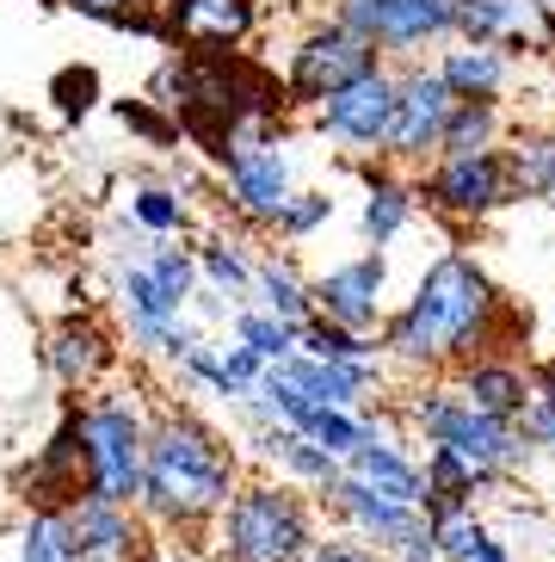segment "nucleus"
Returning <instances> with one entry per match:
<instances>
[{"label": "nucleus", "mask_w": 555, "mask_h": 562, "mask_svg": "<svg viewBox=\"0 0 555 562\" xmlns=\"http://www.w3.org/2000/svg\"><path fill=\"white\" fill-rule=\"evenodd\" d=\"M537 378H543V383H550V390H555V364H537Z\"/></svg>", "instance_id": "49530a36"}, {"label": "nucleus", "mask_w": 555, "mask_h": 562, "mask_svg": "<svg viewBox=\"0 0 555 562\" xmlns=\"http://www.w3.org/2000/svg\"><path fill=\"white\" fill-rule=\"evenodd\" d=\"M512 131L507 100H457L444 117V143L439 155H475V149H500Z\"/></svg>", "instance_id": "cd10ccee"}, {"label": "nucleus", "mask_w": 555, "mask_h": 562, "mask_svg": "<svg viewBox=\"0 0 555 562\" xmlns=\"http://www.w3.org/2000/svg\"><path fill=\"white\" fill-rule=\"evenodd\" d=\"M49 100H56V112H63L68 124H75V117H87L99 100H105V93H99V68H87V63H68L63 75L49 81Z\"/></svg>", "instance_id": "4c0bfd02"}, {"label": "nucleus", "mask_w": 555, "mask_h": 562, "mask_svg": "<svg viewBox=\"0 0 555 562\" xmlns=\"http://www.w3.org/2000/svg\"><path fill=\"white\" fill-rule=\"evenodd\" d=\"M44 371L63 396H87V390H99V383H112L124 371V334L93 310L63 315L44 334Z\"/></svg>", "instance_id": "ddd939ff"}, {"label": "nucleus", "mask_w": 555, "mask_h": 562, "mask_svg": "<svg viewBox=\"0 0 555 562\" xmlns=\"http://www.w3.org/2000/svg\"><path fill=\"white\" fill-rule=\"evenodd\" d=\"M265 25V0H161V44L185 56H241Z\"/></svg>", "instance_id": "4468645a"}, {"label": "nucleus", "mask_w": 555, "mask_h": 562, "mask_svg": "<svg viewBox=\"0 0 555 562\" xmlns=\"http://www.w3.org/2000/svg\"><path fill=\"white\" fill-rule=\"evenodd\" d=\"M278 371L327 408H371V402H383V390L395 378L389 364H340V359H315V352H291Z\"/></svg>", "instance_id": "412c9836"}, {"label": "nucleus", "mask_w": 555, "mask_h": 562, "mask_svg": "<svg viewBox=\"0 0 555 562\" xmlns=\"http://www.w3.org/2000/svg\"><path fill=\"white\" fill-rule=\"evenodd\" d=\"M463 562H519V550H512L507 531H488V538H482V544H475Z\"/></svg>", "instance_id": "c03bdc74"}, {"label": "nucleus", "mask_w": 555, "mask_h": 562, "mask_svg": "<svg viewBox=\"0 0 555 562\" xmlns=\"http://www.w3.org/2000/svg\"><path fill=\"white\" fill-rule=\"evenodd\" d=\"M321 513H327V526L333 531L364 538V544H376V550H395L414 526H426L420 507L383 495V488H371V482H359V476H340V488L321 501Z\"/></svg>", "instance_id": "f3484780"}, {"label": "nucleus", "mask_w": 555, "mask_h": 562, "mask_svg": "<svg viewBox=\"0 0 555 562\" xmlns=\"http://www.w3.org/2000/svg\"><path fill=\"white\" fill-rule=\"evenodd\" d=\"M432 68L444 75V87L457 100H507L512 75H519V56L507 44H469V37H451L432 50Z\"/></svg>", "instance_id": "4be33fe9"}, {"label": "nucleus", "mask_w": 555, "mask_h": 562, "mask_svg": "<svg viewBox=\"0 0 555 562\" xmlns=\"http://www.w3.org/2000/svg\"><path fill=\"white\" fill-rule=\"evenodd\" d=\"M531 13H537V25H555V0H531Z\"/></svg>", "instance_id": "a18cd8bd"}, {"label": "nucleus", "mask_w": 555, "mask_h": 562, "mask_svg": "<svg viewBox=\"0 0 555 562\" xmlns=\"http://www.w3.org/2000/svg\"><path fill=\"white\" fill-rule=\"evenodd\" d=\"M371 68H383V50H376L371 37H359L333 13H315L309 25L291 37L278 87H284L291 112H315L327 93H340L346 81H359V75H371Z\"/></svg>", "instance_id": "423d86ee"}, {"label": "nucleus", "mask_w": 555, "mask_h": 562, "mask_svg": "<svg viewBox=\"0 0 555 562\" xmlns=\"http://www.w3.org/2000/svg\"><path fill=\"white\" fill-rule=\"evenodd\" d=\"M148 272L167 284V297H180V303H192V291L204 284V279H197V248L185 241V235L155 241V248H148Z\"/></svg>", "instance_id": "c9c22d12"}, {"label": "nucleus", "mask_w": 555, "mask_h": 562, "mask_svg": "<svg viewBox=\"0 0 555 562\" xmlns=\"http://www.w3.org/2000/svg\"><path fill=\"white\" fill-rule=\"evenodd\" d=\"M112 297H117V315L124 322H173V315H185L180 297H167V284L148 272V260H131L112 272Z\"/></svg>", "instance_id": "c85d7f7f"}, {"label": "nucleus", "mask_w": 555, "mask_h": 562, "mask_svg": "<svg viewBox=\"0 0 555 562\" xmlns=\"http://www.w3.org/2000/svg\"><path fill=\"white\" fill-rule=\"evenodd\" d=\"M223 364H229V371H235V378L247 383V390H253V383L265 378V359H260V352H253V347H247V340H235L229 328H223Z\"/></svg>", "instance_id": "a19ab883"}, {"label": "nucleus", "mask_w": 555, "mask_h": 562, "mask_svg": "<svg viewBox=\"0 0 555 562\" xmlns=\"http://www.w3.org/2000/svg\"><path fill=\"white\" fill-rule=\"evenodd\" d=\"M327 538V513L315 495H303L296 482L253 470L229 495V507L216 513V526L204 531V557L211 562H309L315 544Z\"/></svg>", "instance_id": "7ed1b4c3"}, {"label": "nucleus", "mask_w": 555, "mask_h": 562, "mask_svg": "<svg viewBox=\"0 0 555 562\" xmlns=\"http://www.w3.org/2000/svg\"><path fill=\"white\" fill-rule=\"evenodd\" d=\"M451 13H457V37H469V44H507L512 56L543 50L531 0H451Z\"/></svg>", "instance_id": "b1692460"}, {"label": "nucleus", "mask_w": 555, "mask_h": 562, "mask_svg": "<svg viewBox=\"0 0 555 562\" xmlns=\"http://www.w3.org/2000/svg\"><path fill=\"white\" fill-rule=\"evenodd\" d=\"M512 328H519V310L494 284L488 266L469 248H444L439 260L420 266L414 291L376 328V347H383L395 378L414 383V378H444V371L469 364L475 352H519L507 340Z\"/></svg>", "instance_id": "f257e3e1"}, {"label": "nucleus", "mask_w": 555, "mask_h": 562, "mask_svg": "<svg viewBox=\"0 0 555 562\" xmlns=\"http://www.w3.org/2000/svg\"><path fill=\"white\" fill-rule=\"evenodd\" d=\"M216 167H223V204H229V216L247 223V229H272L278 211H284L291 192H296V155L278 131L235 136L229 155Z\"/></svg>", "instance_id": "6e6552de"}, {"label": "nucleus", "mask_w": 555, "mask_h": 562, "mask_svg": "<svg viewBox=\"0 0 555 562\" xmlns=\"http://www.w3.org/2000/svg\"><path fill=\"white\" fill-rule=\"evenodd\" d=\"M309 562H389V550H376V544H364V538H346V531L327 526V538L315 544Z\"/></svg>", "instance_id": "ea45409f"}, {"label": "nucleus", "mask_w": 555, "mask_h": 562, "mask_svg": "<svg viewBox=\"0 0 555 562\" xmlns=\"http://www.w3.org/2000/svg\"><path fill=\"white\" fill-rule=\"evenodd\" d=\"M241 446H253V463H260V470L296 482V488H303V495H315V501H327L333 488H340V476H346V458L321 451L315 439H303V432L284 427V420H272V427H260V432H247Z\"/></svg>", "instance_id": "a211bd4d"}, {"label": "nucleus", "mask_w": 555, "mask_h": 562, "mask_svg": "<svg viewBox=\"0 0 555 562\" xmlns=\"http://www.w3.org/2000/svg\"><path fill=\"white\" fill-rule=\"evenodd\" d=\"M519 432L524 446L537 451V458H555V390L537 378V396H531V408L519 414Z\"/></svg>", "instance_id": "58836bf2"}, {"label": "nucleus", "mask_w": 555, "mask_h": 562, "mask_svg": "<svg viewBox=\"0 0 555 562\" xmlns=\"http://www.w3.org/2000/svg\"><path fill=\"white\" fill-rule=\"evenodd\" d=\"M457 93L444 87V75L432 68V56L420 63H395V124L383 143V161L401 173H420L444 143V117H451Z\"/></svg>", "instance_id": "9b49d317"}, {"label": "nucleus", "mask_w": 555, "mask_h": 562, "mask_svg": "<svg viewBox=\"0 0 555 562\" xmlns=\"http://www.w3.org/2000/svg\"><path fill=\"white\" fill-rule=\"evenodd\" d=\"M327 13L359 37H371L383 63H420L457 37L451 0H327Z\"/></svg>", "instance_id": "1a4fd4ad"}, {"label": "nucleus", "mask_w": 555, "mask_h": 562, "mask_svg": "<svg viewBox=\"0 0 555 562\" xmlns=\"http://www.w3.org/2000/svg\"><path fill=\"white\" fill-rule=\"evenodd\" d=\"M389 562H444V557H439V538H432V526H414L408 538L389 550Z\"/></svg>", "instance_id": "79ce46f5"}, {"label": "nucleus", "mask_w": 555, "mask_h": 562, "mask_svg": "<svg viewBox=\"0 0 555 562\" xmlns=\"http://www.w3.org/2000/svg\"><path fill=\"white\" fill-rule=\"evenodd\" d=\"M346 476L371 482L383 495L408 501V507H426V470H420V446L414 432L389 414V402H376V427L364 432V446L346 458Z\"/></svg>", "instance_id": "2eb2a0df"}, {"label": "nucleus", "mask_w": 555, "mask_h": 562, "mask_svg": "<svg viewBox=\"0 0 555 562\" xmlns=\"http://www.w3.org/2000/svg\"><path fill=\"white\" fill-rule=\"evenodd\" d=\"M444 378L457 383L482 414L512 420V427H519V414L531 408V396H537V364L524 359V352H475L469 364L444 371Z\"/></svg>", "instance_id": "6ab92c4d"}, {"label": "nucleus", "mask_w": 555, "mask_h": 562, "mask_svg": "<svg viewBox=\"0 0 555 562\" xmlns=\"http://www.w3.org/2000/svg\"><path fill=\"white\" fill-rule=\"evenodd\" d=\"M359 173H364L359 235L371 241V248H389V241H401V235H408L414 211H420L414 173H401V167H389V161H359Z\"/></svg>", "instance_id": "5701e85b"}, {"label": "nucleus", "mask_w": 555, "mask_h": 562, "mask_svg": "<svg viewBox=\"0 0 555 562\" xmlns=\"http://www.w3.org/2000/svg\"><path fill=\"white\" fill-rule=\"evenodd\" d=\"M414 192L451 229H482L507 204H519L512 199V173H507V143L500 149H475V155H432L414 173Z\"/></svg>", "instance_id": "0eeeda50"}, {"label": "nucleus", "mask_w": 555, "mask_h": 562, "mask_svg": "<svg viewBox=\"0 0 555 562\" xmlns=\"http://www.w3.org/2000/svg\"><path fill=\"white\" fill-rule=\"evenodd\" d=\"M327 223H333V192H321V186H296L291 204L278 211L272 235L284 241V248H303V241H315Z\"/></svg>", "instance_id": "473e14b6"}, {"label": "nucleus", "mask_w": 555, "mask_h": 562, "mask_svg": "<svg viewBox=\"0 0 555 562\" xmlns=\"http://www.w3.org/2000/svg\"><path fill=\"white\" fill-rule=\"evenodd\" d=\"M63 13L93 19V25H117V32L161 37V0H56Z\"/></svg>", "instance_id": "f704fd0d"}, {"label": "nucleus", "mask_w": 555, "mask_h": 562, "mask_svg": "<svg viewBox=\"0 0 555 562\" xmlns=\"http://www.w3.org/2000/svg\"><path fill=\"white\" fill-rule=\"evenodd\" d=\"M507 173H512V199L555 204V124L507 131Z\"/></svg>", "instance_id": "a878e982"}, {"label": "nucleus", "mask_w": 555, "mask_h": 562, "mask_svg": "<svg viewBox=\"0 0 555 562\" xmlns=\"http://www.w3.org/2000/svg\"><path fill=\"white\" fill-rule=\"evenodd\" d=\"M192 248H197V279H204V291H216V297H229V303L253 297V260L260 254H247V241H235V235H204Z\"/></svg>", "instance_id": "bb28decb"}, {"label": "nucleus", "mask_w": 555, "mask_h": 562, "mask_svg": "<svg viewBox=\"0 0 555 562\" xmlns=\"http://www.w3.org/2000/svg\"><path fill=\"white\" fill-rule=\"evenodd\" d=\"M247 303H260V310L284 315V322H309L315 303H309V272L296 266V248H265L260 260H253V297Z\"/></svg>", "instance_id": "393cba45"}, {"label": "nucleus", "mask_w": 555, "mask_h": 562, "mask_svg": "<svg viewBox=\"0 0 555 562\" xmlns=\"http://www.w3.org/2000/svg\"><path fill=\"white\" fill-rule=\"evenodd\" d=\"M13 488H19V507L25 513H63L68 501L87 495L81 482V432H75V408L63 402V420L49 432L44 446H32V463L13 470Z\"/></svg>", "instance_id": "dca6fc26"}, {"label": "nucleus", "mask_w": 555, "mask_h": 562, "mask_svg": "<svg viewBox=\"0 0 555 562\" xmlns=\"http://www.w3.org/2000/svg\"><path fill=\"white\" fill-rule=\"evenodd\" d=\"M19 562H81L68 513H25L19 519Z\"/></svg>", "instance_id": "72a5a7b5"}, {"label": "nucleus", "mask_w": 555, "mask_h": 562, "mask_svg": "<svg viewBox=\"0 0 555 562\" xmlns=\"http://www.w3.org/2000/svg\"><path fill=\"white\" fill-rule=\"evenodd\" d=\"M389 414L414 432V446H444L463 463H475L482 476H494L500 488H519L531 476L537 451L524 446V432L512 420H494L463 396L451 378H414L401 390V402H389Z\"/></svg>", "instance_id": "20e7f679"}, {"label": "nucleus", "mask_w": 555, "mask_h": 562, "mask_svg": "<svg viewBox=\"0 0 555 562\" xmlns=\"http://www.w3.org/2000/svg\"><path fill=\"white\" fill-rule=\"evenodd\" d=\"M296 352L340 359V364H389V359H383V347H376V334L340 328V322H327V315H309V322H303V347H296Z\"/></svg>", "instance_id": "2f4dec72"}, {"label": "nucleus", "mask_w": 555, "mask_h": 562, "mask_svg": "<svg viewBox=\"0 0 555 562\" xmlns=\"http://www.w3.org/2000/svg\"><path fill=\"white\" fill-rule=\"evenodd\" d=\"M389 284H395L389 248H364V254H352V260H333L327 272H309V303H315V315L340 322V328L376 334L395 310Z\"/></svg>", "instance_id": "f8f14e48"}, {"label": "nucleus", "mask_w": 555, "mask_h": 562, "mask_svg": "<svg viewBox=\"0 0 555 562\" xmlns=\"http://www.w3.org/2000/svg\"><path fill=\"white\" fill-rule=\"evenodd\" d=\"M68 531H75V550L81 562H136L148 550V519L124 501H99V495H81L68 501Z\"/></svg>", "instance_id": "aec40b11"}, {"label": "nucleus", "mask_w": 555, "mask_h": 562, "mask_svg": "<svg viewBox=\"0 0 555 562\" xmlns=\"http://www.w3.org/2000/svg\"><path fill=\"white\" fill-rule=\"evenodd\" d=\"M389 124H395V63L346 81L340 93H327L309 112V131L321 136L327 149H340L346 161H383Z\"/></svg>", "instance_id": "9d476101"}, {"label": "nucleus", "mask_w": 555, "mask_h": 562, "mask_svg": "<svg viewBox=\"0 0 555 562\" xmlns=\"http://www.w3.org/2000/svg\"><path fill=\"white\" fill-rule=\"evenodd\" d=\"M229 334H235V340H247V347L260 352L265 364H284L296 347H303V328H296V322H284V315H272V310H260V303H235Z\"/></svg>", "instance_id": "7c9ffc66"}, {"label": "nucleus", "mask_w": 555, "mask_h": 562, "mask_svg": "<svg viewBox=\"0 0 555 562\" xmlns=\"http://www.w3.org/2000/svg\"><path fill=\"white\" fill-rule=\"evenodd\" d=\"M136 562H211L204 544H180V538H148V550Z\"/></svg>", "instance_id": "37998d69"}, {"label": "nucleus", "mask_w": 555, "mask_h": 562, "mask_svg": "<svg viewBox=\"0 0 555 562\" xmlns=\"http://www.w3.org/2000/svg\"><path fill=\"white\" fill-rule=\"evenodd\" d=\"M131 223L148 229L155 241L185 235L192 229V199H185L180 186H167V180H143V186H131Z\"/></svg>", "instance_id": "c756f323"}, {"label": "nucleus", "mask_w": 555, "mask_h": 562, "mask_svg": "<svg viewBox=\"0 0 555 562\" xmlns=\"http://www.w3.org/2000/svg\"><path fill=\"white\" fill-rule=\"evenodd\" d=\"M247 476L241 439L204 420L185 402H155L148 420V458H143V495L136 513L148 519L155 538H180V544H204V531L216 526V513L229 507V495Z\"/></svg>", "instance_id": "f03ea898"}, {"label": "nucleus", "mask_w": 555, "mask_h": 562, "mask_svg": "<svg viewBox=\"0 0 555 562\" xmlns=\"http://www.w3.org/2000/svg\"><path fill=\"white\" fill-rule=\"evenodd\" d=\"M117 124L124 131H136L143 143H155V149H167V143H180V117L167 112L161 100H112Z\"/></svg>", "instance_id": "e433bc0d"}, {"label": "nucleus", "mask_w": 555, "mask_h": 562, "mask_svg": "<svg viewBox=\"0 0 555 562\" xmlns=\"http://www.w3.org/2000/svg\"><path fill=\"white\" fill-rule=\"evenodd\" d=\"M155 402L143 378L99 383L87 396H68L75 408V432H81V482L87 495L99 501H124L136 507L143 495V458H148V420H155Z\"/></svg>", "instance_id": "39448f33"}]
</instances>
